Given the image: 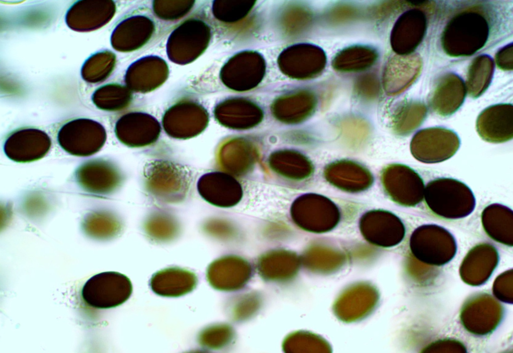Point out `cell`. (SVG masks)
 I'll list each match as a JSON object with an SVG mask.
<instances>
[{
	"label": "cell",
	"instance_id": "ba28073f",
	"mask_svg": "<svg viewBox=\"0 0 513 353\" xmlns=\"http://www.w3.org/2000/svg\"><path fill=\"white\" fill-rule=\"evenodd\" d=\"M197 282V277L193 272L179 268H169L154 274L150 285L157 295L178 297L192 291Z\"/></svg>",
	"mask_w": 513,
	"mask_h": 353
},
{
	"label": "cell",
	"instance_id": "3957f363",
	"mask_svg": "<svg viewBox=\"0 0 513 353\" xmlns=\"http://www.w3.org/2000/svg\"><path fill=\"white\" fill-rule=\"evenodd\" d=\"M106 133L103 126L88 119H77L64 124L57 140L60 146L74 156L84 157L97 152L103 146Z\"/></svg>",
	"mask_w": 513,
	"mask_h": 353
},
{
	"label": "cell",
	"instance_id": "52a82bcc",
	"mask_svg": "<svg viewBox=\"0 0 513 353\" xmlns=\"http://www.w3.org/2000/svg\"><path fill=\"white\" fill-rule=\"evenodd\" d=\"M114 171L107 162L93 159L79 166L75 176L77 183L84 190L103 194L111 192L115 186Z\"/></svg>",
	"mask_w": 513,
	"mask_h": 353
},
{
	"label": "cell",
	"instance_id": "277c9868",
	"mask_svg": "<svg viewBox=\"0 0 513 353\" xmlns=\"http://www.w3.org/2000/svg\"><path fill=\"white\" fill-rule=\"evenodd\" d=\"M459 145V137L455 132L444 128L433 127L420 130L415 135L411 150L418 160L434 163L450 158Z\"/></svg>",
	"mask_w": 513,
	"mask_h": 353
},
{
	"label": "cell",
	"instance_id": "6da1fadb",
	"mask_svg": "<svg viewBox=\"0 0 513 353\" xmlns=\"http://www.w3.org/2000/svg\"><path fill=\"white\" fill-rule=\"evenodd\" d=\"M423 200L431 212L447 219L467 216L475 206L470 189L463 182L450 178L429 182L425 187Z\"/></svg>",
	"mask_w": 513,
	"mask_h": 353
},
{
	"label": "cell",
	"instance_id": "7a4b0ae2",
	"mask_svg": "<svg viewBox=\"0 0 513 353\" xmlns=\"http://www.w3.org/2000/svg\"><path fill=\"white\" fill-rule=\"evenodd\" d=\"M132 286L125 275L116 272L95 275L84 285L82 296L90 306L107 309L125 302L130 296Z\"/></svg>",
	"mask_w": 513,
	"mask_h": 353
},
{
	"label": "cell",
	"instance_id": "5b68a950",
	"mask_svg": "<svg viewBox=\"0 0 513 353\" xmlns=\"http://www.w3.org/2000/svg\"><path fill=\"white\" fill-rule=\"evenodd\" d=\"M51 146L45 132L31 127L17 129L5 140L4 151L11 160L19 163L31 162L44 157Z\"/></svg>",
	"mask_w": 513,
	"mask_h": 353
},
{
	"label": "cell",
	"instance_id": "8992f818",
	"mask_svg": "<svg viewBox=\"0 0 513 353\" xmlns=\"http://www.w3.org/2000/svg\"><path fill=\"white\" fill-rule=\"evenodd\" d=\"M476 127L479 136L488 142L509 141L513 134L512 109L509 106L490 108L478 117Z\"/></svg>",
	"mask_w": 513,
	"mask_h": 353
},
{
	"label": "cell",
	"instance_id": "9c48e42d",
	"mask_svg": "<svg viewBox=\"0 0 513 353\" xmlns=\"http://www.w3.org/2000/svg\"><path fill=\"white\" fill-rule=\"evenodd\" d=\"M505 215L504 216H493L494 219L490 217V220L485 218L482 217V223L483 228L485 232L488 235L494 229L496 232L498 230L499 231H501L505 229H507L508 230L510 228H512V217L508 218L507 219H505ZM512 229V228H510Z\"/></svg>",
	"mask_w": 513,
	"mask_h": 353
}]
</instances>
